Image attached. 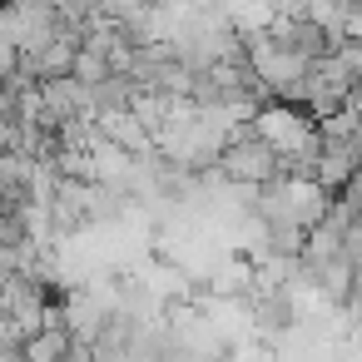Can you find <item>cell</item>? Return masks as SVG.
Masks as SVG:
<instances>
[{"label": "cell", "mask_w": 362, "mask_h": 362, "mask_svg": "<svg viewBox=\"0 0 362 362\" xmlns=\"http://www.w3.org/2000/svg\"><path fill=\"white\" fill-rule=\"evenodd\" d=\"M214 169H218V179L233 184V189H263V184H273V179L283 174L278 154H273L268 139L253 129V119L233 124V134H228V144L218 149Z\"/></svg>", "instance_id": "1"}, {"label": "cell", "mask_w": 362, "mask_h": 362, "mask_svg": "<svg viewBox=\"0 0 362 362\" xmlns=\"http://www.w3.org/2000/svg\"><path fill=\"white\" fill-rule=\"evenodd\" d=\"M70 75H75L80 85H100V80H105V75H115V70H110L105 50H100V45L85 35V40H80V50H75V65H70Z\"/></svg>", "instance_id": "2"}, {"label": "cell", "mask_w": 362, "mask_h": 362, "mask_svg": "<svg viewBox=\"0 0 362 362\" xmlns=\"http://www.w3.org/2000/svg\"><path fill=\"white\" fill-rule=\"evenodd\" d=\"M0 332H6V313H0Z\"/></svg>", "instance_id": "3"}, {"label": "cell", "mask_w": 362, "mask_h": 362, "mask_svg": "<svg viewBox=\"0 0 362 362\" xmlns=\"http://www.w3.org/2000/svg\"><path fill=\"white\" fill-rule=\"evenodd\" d=\"M357 85H362V80H357Z\"/></svg>", "instance_id": "4"}]
</instances>
